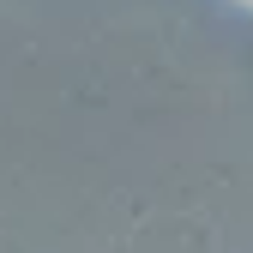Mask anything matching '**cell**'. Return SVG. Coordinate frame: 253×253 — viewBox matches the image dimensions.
I'll return each instance as SVG.
<instances>
[{
    "label": "cell",
    "mask_w": 253,
    "mask_h": 253,
    "mask_svg": "<svg viewBox=\"0 0 253 253\" xmlns=\"http://www.w3.org/2000/svg\"><path fill=\"white\" fill-rule=\"evenodd\" d=\"M247 6H253V0H247Z\"/></svg>",
    "instance_id": "cell-1"
}]
</instances>
